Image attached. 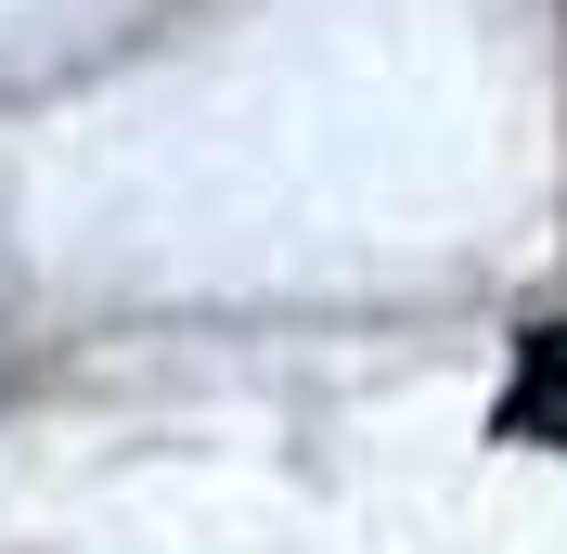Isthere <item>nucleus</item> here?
Segmentation results:
<instances>
[{"label":"nucleus","mask_w":567,"mask_h":554,"mask_svg":"<svg viewBox=\"0 0 567 554\" xmlns=\"http://www.w3.org/2000/svg\"><path fill=\"white\" fill-rule=\"evenodd\" d=\"M555 425H567V348L542 336V348H529V400L503 413V439H555Z\"/></svg>","instance_id":"1"}]
</instances>
